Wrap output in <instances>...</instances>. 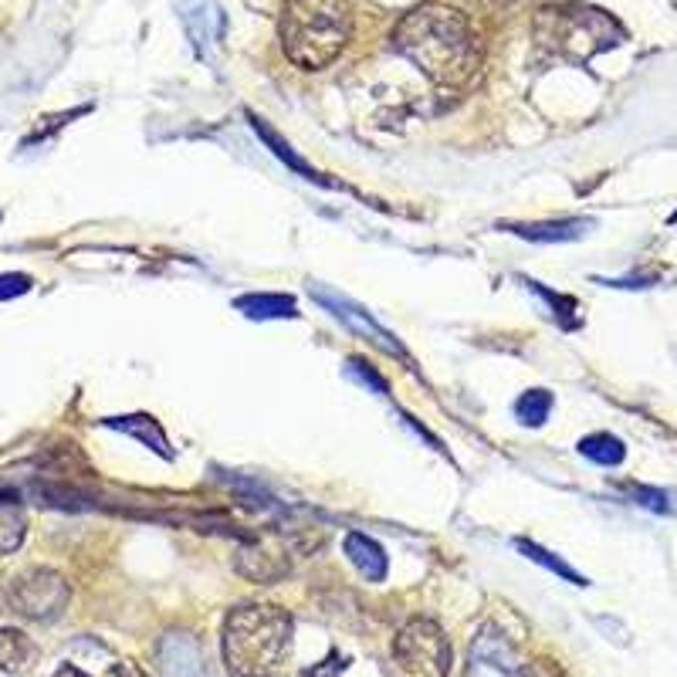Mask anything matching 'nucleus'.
Masks as SVG:
<instances>
[{
	"instance_id": "nucleus-1",
	"label": "nucleus",
	"mask_w": 677,
	"mask_h": 677,
	"mask_svg": "<svg viewBox=\"0 0 677 677\" xmlns=\"http://www.w3.org/2000/svg\"><path fill=\"white\" fill-rule=\"evenodd\" d=\"M393 48L447 88L471 81L481 68V41L471 20L444 4H424L404 14L393 27Z\"/></svg>"
},
{
	"instance_id": "nucleus-2",
	"label": "nucleus",
	"mask_w": 677,
	"mask_h": 677,
	"mask_svg": "<svg viewBox=\"0 0 677 677\" xmlns=\"http://www.w3.org/2000/svg\"><path fill=\"white\" fill-rule=\"evenodd\" d=\"M291 613L271 603L237 606L224 619V660L231 677H281L291 654Z\"/></svg>"
},
{
	"instance_id": "nucleus-3",
	"label": "nucleus",
	"mask_w": 677,
	"mask_h": 677,
	"mask_svg": "<svg viewBox=\"0 0 677 677\" xmlns=\"http://www.w3.org/2000/svg\"><path fill=\"white\" fill-rule=\"evenodd\" d=\"M352 31L349 0H285L278 38L288 61L305 72H319L342 55Z\"/></svg>"
},
{
	"instance_id": "nucleus-4",
	"label": "nucleus",
	"mask_w": 677,
	"mask_h": 677,
	"mask_svg": "<svg viewBox=\"0 0 677 677\" xmlns=\"http://www.w3.org/2000/svg\"><path fill=\"white\" fill-rule=\"evenodd\" d=\"M393 658L404 677H447L450 671V640L434 619H410L393 640Z\"/></svg>"
},
{
	"instance_id": "nucleus-5",
	"label": "nucleus",
	"mask_w": 677,
	"mask_h": 677,
	"mask_svg": "<svg viewBox=\"0 0 677 677\" xmlns=\"http://www.w3.org/2000/svg\"><path fill=\"white\" fill-rule=\"evenodd\" d=\"M68 596H72L68 582L51 569H31L18 576L7 589V603L14 606V613L31 619L61 617V610L68 606Z\"/></svg>"
},
{
	"instance_id": "nucleus-6",
	"label": "nucleus",
	"mask_w": 677,
	"mask_h": 677,
	"mask_svg": "<svg viewBox=\"0 0 677 677\" xmlns=\"http://www.w3.org/2000/svg\"><path fill=\"white\" fill-rule=\"evenodd\" d=\"M288 545L278 535H244L237 545V573L251 582H274L288 576Z\"/></svg>"
},
{
	"instance_id": "nucleus-7",
	"label": "nucleus",
	"mask_w": 677,
	"mask_h": 677,
	"mask_svg": "<svg viewBox=\"0 0 677 677\" xmlns=\"http://www.w3.org/2000/svg\"><path fill=\"white\" fill-rule=\"evenodd\" d=\"M312 295L326 305V309L339 319V322H346L349 329L356 332V335H363L366 342H373L376 349H383V352H389V356H400V359H406V352H404V346L389 335L369 312H363L356 302H349L346 295H339V291H332V288H322V285H312Z\"/></svg>"
},
{
	"instance_id": "nucleus-8",
	"label": "nucleus",
	"mask_w": 677,
	"mask_h": 677,
	"mask_svg": "<svg viewBox=\"0 0 677 677\" xmlns=\"http://www.w3.org/2000/svg\"><path fill=\"white\" fill-rule=\"evenodd\" d=\"M156 660H159V674L163 677L204 674V660H200V650H196L194 637H183V634H170V637L159 640Z\"/></svg>"
},
{
	"instance_id": "nucleus-9",
	"label": "nucleus",
	"mask_w": 677,
	"mask_h": 677,
	"mask_svg": "<svg viewBox=\"0 0 677 677\" xmlns=\"http://www.w3.org/2000/svg\"><path fill=\"white\" fill-rule=\"evenodd\" d=\"M515 654L504 637L484 634L471 647V677H515Z\"/></svg>"
},
{
	"instance_id": "nucleus-10",
	"label": "nucleus",
	"mask_w": 677,
	"mask_h": 677,
	"mask_svg": "<svg viewBox=\"0 0 677 677\" xmlns=\"http://www.w3.org/2000/svg\"><path fill=\"white\" fill-rule=\"evenodd\" d=\"M346 556L349 562L366 576L369 582H383L387 580V552H383V545L376 539H369L363 532H349L346 535Z\"/></svg>"
},
{
	"instance_id": "nucleus-11",
	"label": "nucleus",
	"mask_w": 677,
	"mask_h": 677,
	"mask_svg": "<svg viewBox=\"0 0 677 677\" xmlns=\"http://www.w3.org/2000/svg\"><path fill=\"white\" fill-rule=\"evenodd\" d=\"M589 227H593V220H582V217H573V220H545V224H508L512 234L528 237V241H542V244L576 241V237H582Z\"/></svg>"
},
{
	"instance_id": "nucleus-12",
	"label": "nucleus",
	"mask_w": 677,
	"mask_h": 677,
	"mask_svg": "<svg viewBox=\"0 0 677 677\" xmlns=\"http://www.w3.org/2000/svg\"><path fill=\"white\" fill-rule=\"evenodd\" d=\"M105 427H112V430H122V434H129V437H135V441H142V444L150 447V450H156V454H163L166 461L173 458V450H170V441H166V434L159 430V424H156L153 417H109L105 420Z\"/></svg>"
},
{
	"instance_id": "nucleus-13",
	"label": "nucleus",
	"mask_w": 677,
	"mask_h": 677,
	"mask_svg": "<svg viewBox=\"0 0 677 677\" xmlns=\"http://www.w3.org/2000/svg\"><path fill=\"white\" fill-rule=\"evenodd\" d=\"M248 119H251L254 133H258V135H261V139H265V142H268V146H271V153L278 156L281 163H288V166H291V170H295V173H302V176H305V180H312V183H326V180H322V176L315 173V170H312V166H309V163H305V159H302V156H298V153H295V150H291V146H288V142H285V139H281V135H278V133H274V129H271V126H268V122H265V119H258V116H254V112H248Z\"/></svg>"
},
{
	"instance_id": "nucleus-14",
	"label": "nucleus",
	"mask_w": 677,
	"mask_h": 677,
	"mask_svg": "<svg viewBox=\"0 0 677 677\" xmlns=\"http://www.w3.org/2000/svg\"><path fill=\"white\" fill-rule=\"evenodd\" d=\"M248 319H295L298 305L288 295H244L234 302Z\"/></svg>"
},
{
	"instance_id": "nucleus-15",
	"label": "nucleus",
	"mask_w": 677,
	"mask_h": 677,
	"mask_svg": "<svg viewBox=\"0 0 677 677\" xmlns=\"http://www.w3.org/2000/svg\"><path fill=\"white\" fill-rule=\"evenodd\" d=\"M38 658V647L18 630H0V671H27Z\"/></svg>"
},
{
	"instance_id": "nucleus-16",
	"label": "nucleus",
	"mask_w": 677,
	"mask_h": 677,
	"mask_svg": "<svg viewBox=\"0 0 677 677\" xmlns=\"http://www.w3.org/2000/svg\"><path fill=\"white\" fill-rule=\"evenodd\" d=\"M580 454L582 458H589V461H596V465L613 467L623 461L627 447H623V441L613 437V434H589V437H582L580 441Z\"/></svg>"
},
{
	"instance_id": "nucleus-17",
	"label": "nucleus",
	"mask_w": 677,
	"mask_h": 677,
	"mask_svg": "<svg viewBox=\"0 0 677 677\" xmlns=\"http://www.w3.org/2000/svg\"><path fill=\"white\" fill-rule=\"evenodd\" d=\"M515 545H519V552H522L525 559L539 562V565H545L549 573H556V576H562V580H569L573 586H589L586 576H580L573 565H565V562H562L559 556H552L549 549H542V545H535V542H528V539H519Z\"/></svg>"
},
{
	"instance_id": "nucleus-18",
	"label": "nucleus",
	"mask_w": 677,
	"mask_h": 677,
	"mask_svg": "<svg viewBox=\"0 0 677 677\" xmlns=\"http://www.w3.org/2000/svg\"><path fill=\"white\" fill-rule=\"evenodd\" d=\"M20 542H24V515L18 502L0 498V556L14 552Z\"/></svg>"
},
{
	"instance_id": "nucleus-19",
	"label": "nucleus",
	"mask_w": 677,
	"mask_h": 677,
	"mask_svg": "<svg viewBox=\"0 0 677 677\" xmlns=\"http://www.w3.org/2000/svg\"><path fill=\"white\" fill-rule=\"evenodd\" d=\"M549 413H552V393H545V389H528L515 404V417L525 427H542L549 420Z\"/></svg>"
},
{
	"instance_id": "nucleus-20",
	"label": "nucleus",
	"mask_w": 677,
	"mask_h": 677,
	"mask_svg": "<svg viewBox=\"0 0 677 677\" xmlns=\"http://www.w3.org/2000/svg\"><path fill=\"white\" fill-rule=\"evenodd\" d=\"M346 373L349 376H356L363 387H373L376 393H389V387H387V380L376 373V369H369L366 363H359V359H349V366H346Z\"/></svg>"
},
{
	"instance_id": "nucleus-21",
	"label": "nucleus",
	"mask_w": 677,
	"mask_h": 677,
	"mask_svg": "<svg viewBox=\"0 0 677 677\" xmlns=\"http://www.w3.org/2000/svg\"><path fill=\"white\" fill-rule=\"evenodd\" d=\"M634 498H637V504L650 508V512H671V508H674V504H671V495L660 491V488H634Z\"/></svg>"
},
{
	"instance_id": "nucleus-22",
	"label": "nucleus",
	"mask_w": 677,
	"mask_h": 677,
	"mask_svg": "<svg viewBox=\"0 0 677 677\" xmlns=\"http://www.w3.org/2000/svg\"><path fill=\"white\" fill-rule=\"evenodd\" d=\"M24 291H31V278H27V274H18V271L0 274V302L18 298V295H24Z\"/></svg>"
},
{
	"instance_id": "nucleus-23",
	"label": "nucleus",
	"mask_w": 677,
	"mask_h": 677,
	"mask_svg": "<svg viewBox=\"0 0 677 677\" xmlns=\"http://www.w3.org/2000/svg\"><path fill=\"white\" fill-rule=\"evenodd\" d=\"M342 667H346V660L339 658V654H332V658L326 660V667H319V671H309L305 677H335L339 671H342Z\"/></svg>"
},
{
	"instance_id": "nucleus-24",
	"label": "nucleus",
	"mask_w": 677,
	"mask_h": 677,
	"mask_svg": "<svg viewBox=\"0 0 677 677\" xmlns=\"http://www.w3.org/2000/svg\"><path fill=\"white\" fill-rule=\"evenodd\" d=\"M109 677H146V674L135 667L133 660H122V664H116V667L109 671Z\"/></svg>"
},
{
	"instance_id": "nucleus-25",
	"label": "nucleus",
	"mask_w": 677,
	"mask_h": 677,
	"mask_svg": "<svg viewBox=\"0 0 677 677\" xmlns=\"http://www.w3.org/2000/svg\"><path fill=\"white\" fill-rule=\"evenodd\" d=\"M55 677H88V674H81L78 667H72V664H65V667H61V671H58Z\"/></svg>"
},
{
	"instance_id": "nucleus-26",
	"label": "nucleus",
	"mask_w": 677,
	"mask_h": 677,
	"mask_svg": "<svg viewBox=\"0 0 677 677\" xmlns=\"http://www.w3.org/2000/svg\"><path fill=\"white\" fill-rule=\"evenodd\" d=\"M481 4H495V7H502V4H512V0H481Z\"/></svg>"
},
{
	"instance_id": "nucleus-27",
	"label": "nucleus",
	"mask_w": 677,
	"mask_h": 677,
	"mask_svg": "<svg viewBox=\"0 0 677 677\" xmlns=\"http://www.w3.org/2000/svg\"><path fill=\"white\" fill-rule=\"evenodd\" d=\"M671 220H674V224H677V213H674V217H671Z\"/></svg>"
}]
</instances>
